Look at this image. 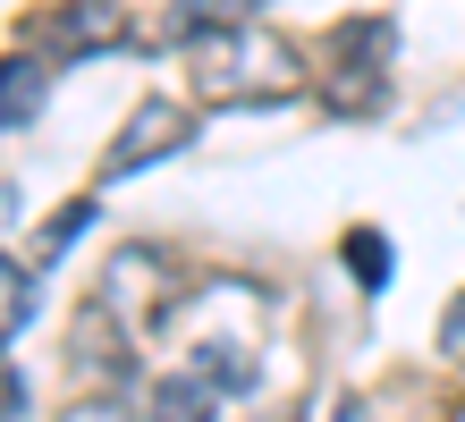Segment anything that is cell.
Here are the masks:
<instances>
[{
    "label": "cell",
    "instance_id": "cell-1",
    "mask_svg": "<svg viewBox=\"0 0 465 422\" xmlns=\"http://www.w3.org/2000/svg\"><path fill=\"white\" fill-rule=\"evenodd\" d=\"M195 144V110H178V102H135L127 110V127L111 135V152H102V178H135V169H153V161H170Z\"/></svg>",
    "mask_w": 465,
    "mask_h": 422
},
{
    "label": "cell",
    "instance_id": "cell-2",
    "mask_svg": "<svg viewBox=\"0 0 465 422\" xmlns=\"http://www.w3.org/2000/svg\"><path fill=\"white\" fill-rule=\"evenodd\" d=\"M195 84L203 93H237V84H296V51H280V43H245V25L237 34H203V51H195Z\"/></svg>",
    "mask_w": 465,
    "mask_h": 422
},
{
    "label": "cell",
    "instance_id": "cell-3",
    "mask_svg": "<svg viewBox=\"0 0 465 422\" xmlns=\"http://www.w3.org/2000/svg\"><path fill=\"white\" fill-rule=\"evenodd\" d=\"M390 43H398V25L390 17H347V25H331V84L364 110L372 93H381V68H390Z\"/></svg>",
    "mask_w": 465,
    "mask_h": 422
},
{
    "label": "cell",
    "instance_id": "cell-4",
    "mask_svg": "<svg viewBox=\"0 0 465 422\" xmlns=\"http://www.w3.org/2000/svg\"><path fill=\"white\" fill-rule=\"evenodd\" d=\"M119 43H127V9L119 0H60V9H51V51H60V60L119 51Z\"/></svg>",
    "mask_w": 465,
    "mask_h": 422
},
{
    "label": "cell",
    "instance_id": "cell-5",
    "mask_svg": "<svg viewBox=\"0 0 465 422\" xmlns=\"http://www.w3.org/2000/svg\"><path fill=\"white\" fill-rule=\"evenodd\" d=\"M212 414H221V388H212L195 363L153 380V422H212Z\"/></svg>",
    "mask_w": 465,
    "mask_h": 422
},
{
    "label": "cell",
    "instance_id": "cell-6",
    "mask_svg": "<svg viewBox=\"0 0 465 422\" xmlns=\"http://www.w3.org/2000/svg\"><path fill=\"white\" fill-rule=\"evenodd\" d=\"M43 60H35V51H9V60H0V127H25V119H35V110H43Z\"/></svg>",
    "mask_w": 465,
    "mask_h": 422
},
{
    "label": "cell",
    "instance_id": "cell-7",
    "mask_svg": "<svg viewBox=\"0 0 465 422\" xmlns=\"http://www.w3.org/2000/svg\"><path fill=\"white\" fill-rule=\"evenodd\" d=\"M339 262L355 270V288H364V296L390 288V237H381V229H347L339 237Z\"/></svg>",
    "mask_w": 465,
    "mask_h": 422
},
{
    "label": "cell",
    "instance_id": "cell-8",
    "mask_svg": "<svg viewBox=\"0 0 465 422\" xmlns=\"http://www.w3.org/2000/svg\"><path fill=\"white\" fill-rule=\"evenodd\" d=\"M25 321H35V270L0 253V338H17Z\"/></svg>",
    "mask_w": 465,
    "mask_h": 422
},
{
    "label": "cell",
    "instance_id": "cell-9",
    "mask_svg": "<svg viewBox=\"0 0 465 422\" xmlns=\"http://www.w3.org/2000/svg\"><path fill=\"white\" fill-rule=\"evenodd\" d=\"M254 9L262 0H178V25H195V34H237Z\"/></svg>",
    "mask_w": 465,
    "mask_h": 422
},
{
    "label": "cell",
    "instance_id": "cell-10",
    "mask_svg": "<svg viewBox=\"0 0 465 422\" xmlns=\"http://www.w3.org/2000/svg\"><path fill=\"white\" fill-rule=\"evenodd\" d=\"M85 229H94V203H68V211H51V220H43V237H35V245H43V262H60V253H68L76 237H85Z\"/></svg>",
    "mask_w": 465,
    "mask_h": 422
},
{
    "label": "cell",
    "instance_id": "cell-11",
    "mask_svg": "<svg viewBox=\"0 0 465 422\" xmlns=\"http://www.w3.org/2000/svg\"><path fill=\"white\" fill-rule=\"evenodd\" d=\"M440 355H449V363H465V288L449 296V313H440Z\"/></svg>",
    "mask_w": 465,
    "mask_h": 422
},
{
    "label": "cell",
    "instance_id": "cell-12",
    "mask_svg": "<svg viewBox=\"0 0 465 422\" xmlns=\"http://www.w3.org/2000/svg\"><path fill=\"white\" fill-rule=\"evenodd\" d=\"M0 347H9V338H0ZM9 414H25V380H17V363L0 355V422H9Z\"/></svg>",
    "mask_w": 465,
    "mask_h": 422
},
{
    "label": "cell",
    "instance_id": "cell-13",
    "mask_svg": "<svg viewBox=\"0 0 465 422\" xmlns=\"http://www.w3.org/2000/svg\"><path fill=\"white\" fill-rule=\"evenodd\" d=\"M60 422H127V406L119 397H85V406H68Z\"/></svg>",
    "mask_w": 465,
    "mask_h": 422
}]
</instances>
